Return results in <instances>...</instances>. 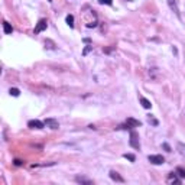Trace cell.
I'll return each instance as SVG.
<instances>
[{
    "label": "cell",
    "instance_id": "obj_13",
    "mask_svg": "<svg viewBox=\"0 0 185 185\" xmlns=\"http://www.w3.org/2000/svg\"><path fill=\"white\" fill-rule=\"evenodd\" d=\"M65 20H67V25L69 28H74V16H72V15H68V16L65 17Z\"/></svg>",
    "mask_w": 185,
    "mask_h": 185
},
{
    "label": "cell",
    "instance_id": "obj_15",
    "mask_svg": "<svg viewBox=\"0 0 185 185\" xmlns=\"http://www.w3.org/2000/svg\"><path fill=\"white\" fill-rule=\"evenodd\" d=\"M148 121H149V123H152L153 126H158V124H159V121H158L156 119L153 117L152 114H149V116H148Z\"/></svg>",
    "mask_w": 185,
    "mask_h": 185
},
{
    "label": "cell",
    "instance_id": "obj_17",
    "mask_svg": "<svg viewBox=\"0 0 185 185\" xmlns=\"http://www.w3.org/2000/svg\"><path fill=\"white\" fill-rule=\"evenodd\" d=\"M45 46H46L48 49H55V44H54L52 41H49V39L45 41Z\"/></svg>",
    "mask_w": 185,
    "mask_h": 185
},
{
    "label": "cell",
    "instance_id": "obj_9",
    "mask_svg": "<svg viewBox=\"0 0 185 185\" xmlns=\"http://www.w3.org/2000/svg\"><path fill=\"white\" fill-rule=\"evenodd\" d=\"M126 123H127V127H139V126H140V121H139V120H135V119H132V117L127 119Z\"/></svg>",
    "mask_w": 185,
    "mask_h": 185
},
{
    "label": "cell",
    "instance_id": "obj_2",
    "mask_svg": "<svg viewBox=\"0 0 185 185\" xmlns=\"http://www.w3.org/2000/svg\"><path fill=\"white\" fill-rule=\"evenodd\" d=\"M130 146L133 149H140V143H139V135L136 132L130 133Z\"/></svg>",
    "mask_w": 185,
    "mask_h": 185
},
{
    "label": "cell",
    "instance_id": "obj_3",
    "mask_svg": "<svg viewBox=\"0 0 185 185\" xmlns=\"http://www.w3.org/2000/svg\"><path fill=\"white\" fill-rule=\"evenodd\" d=\"M48 28V22H46V19H41L38 23H36V28H35V34H39V32H42V31H45Z\"/></svg>",
    "mask_w": 185,
    "mask_h": 185
},
{
    "label": "cell",
    "instance_id": "obj_5",
    "mask_svg": "<svg viewBox=\"0 0 185 185\" xmlns=\"http://www.w3.org/2000/svg\"><path fill=\"white\" fill-rule=\"evenodd\" d=\"M44 126H45V123L41 120H29V123H28V127H31V129H42Z\"/></svg>",
    "mask_w": 185,
    "mask_h": 185
},
{
    "label": "cell",
    "instance_id": "obj_21",
    "mask_svg": "<svg viewBox=\"0 0 185 185\" xmlns=\"http://www.w3.org/2000/svg\"><path fill=\"white\" fill-rule=\"evenodd\" d=\"M162 148H164L166 152H171V146H169L168 143H162Z\"/></svg>",
    "mask_w": 185,
    "mask_h": 185
},
{
    "label": "cell",
    "instance_id": "obj_20",
    "mask_svg": "<svg viewBox=\"0 0 185 185\" xmlns=\"http://www.w3.org/2000/svg\"><path fill=\"white\" fill-rule=\"evenodd\" d=\"M99 3H100V4H111L113 0H99Z\"/></svg>",
    "mask_w": 185,
    "mask_h": 185
},
{
    "label": "cell",
    "instance_id": "obj_19",
    "mask_svg": "<svg viewBox=\"0 0 185 185\" xmlns=\"http://www.w3.org/2000/svg\"><path fill=\"white\" fill-rule=\"evenodd\" d=\"M9 93H10V96H13V97H17V96L20 94V91H19L17 88H10Z\"/></svg>",
    "mask_w": 185,
    "mask_h": 185
},
{
    "label": "cell",
    "instance_id": "obj_16",
    "mask_svg": "<svg viewBox=\"0 0 185 185\" xmlns=\"http://www.w3.org/2000/svg\"><path fill=\"white\" fill-rule=\"evenodd\" d=\"M123 158L129 159L130 162H135V161H136V156H135V155H132V153H124V155H123Z\"/></svg>",
    "mask_w": 185,
    "mask_h": 185
},
{
    "label": "cell",
    "instance_id": "obj_14",
    "mask_svg": "<svg viewBox=\"0 0 185 185\" xmlns=\"http://www.w3.org/2000/svg\"><path fill=\"white\" fill-rule=\"evenodd\" d=\"M176 149H178V152H179L181 155L185 156V143H181V142H179V143L176 145Z\"/></svg>",
    "mask_w": 185,
    "mask_h": 185
},
{
    "label": "cell",
    "instance_id": "obj_10",
    "mask_svg": "<svg viewBox=\"0 0 185 185\" xmlns=\"http://www.w3.org/2000/svg\"><path fill=\"white\" fill-rule=\"evenodd\" d=\"M166 182H168V184H179V179H178L176 174H174V172H172V174H169Z\"/></svg>",
    "mask_w": 185,
    "mask_h": 185
},
{
    "label": "cell",
    "instance_id": "obj_18",
    "mask_svg": "<svg viewBox=\"0 0 185 185\" xmlns=\"http://www.w3.org/2000/svg\"><path fill=\"white\" fill-rule=\"evenodd\" d=\"M176 175H179L181 178H185V169L178 166V168H176Z\"/></svg>",
    "mask_w": 185,
    "mask_h": 185
},
{
    "label": "cell",
    "instance_id": "obj_6",
    "mask_svg": "<svg viewBox=\"0 0 185 185\" xmlns=\"http://www.w3.org/2000/svg\"><path fill=\"white\" fill-rule=\"evenodd\" d=\"M166 3H168L169 9L176 15V16L179 17V9H178V4H176V0H166Z\"/></svg>",
    "mask_w": 185,
    "mask_h": 185
},
{
    "label": "cell",
    "instance_id": "obj_11",
    "mask_svg": "<svg viewBox=\"0 0 185 185\" xmlns=\"http://www.w3.org/2000/svg\"><path fill=\"white\" fill-rule=\"evenodd\" d=\"M3 31H4V34H12L13 32V28L10 26V23H7V22H3Z\"/></svg>",
    "mask_w": 185,
    "mask_h": 185
},
{
    "label": "cell",
    "instance_id": "obj_7",
    "mask_svg": "<svg viewBox=\"0 0 185 185\" xmlns=\"http://www.w3.org/2000/svg\"><path fill=\"white\" fill-rule=\"evenodd\" d=\"M110 178H111L113 181H116V182H120V184H123V182H124V178H123V176H120V174L116 172V171H110Z\"/></svg>",
    "mask_w": 185,
    "mask_h": 185
},
{
    "label": "cell",
    "instance_id": "obj_8",
    "mask_svg": "<svg viewBox=\"0 0 185 185\" xmlns=\"http://www.w3.org/2000/svg\"><path fill=\"white\" fill-rule=\"evenodd\" d=\"M75 181L78 182V184H85V185H91L93 184V181L91 179H88V178H85V176H75Z\"/></svg>",
    "mask_w": 185,
    "mask_h": 185
},
{
    "label": "cell",
    "instance_id": "obj_1",
    "mask_svg": "<svg viewBox=\"0 0 185 185\" xmlns=\"http://www.w3.org/2000/svg\"><path fill=\"white\" fill-rule=\"evenodd\" d=\"M149 162L153 164V165H162L164 162H165V159H164V156L162 155H149Z\"/></svg>",
    "mask_w": 185,
    "mask_h": 185
},
{
    "label": "cell",
    "instance_id": "obj_12",
    "mask_svg": "<svg viewBox=\"0 0 185 185\" xmlns=\"http://www.w3.org/2000/svg\"><path fill=\"white\" fill-rule=\"evenodd\" d=\"M140 103H142V107H143V109H151V107H152L151 101L148 100V99H145V97H142V99H140Z\"/></svg>",
    "mask_w": 185,
    "mask_h": 185
},
{
    "label": "cell",
    "instance_id": "obj_23",
    "mask_svg": "<svg viewBox=\"0 0 185 185\" xmlns=\"http://www.w3.org/2000/svg\"><path fill=\"white\" fill-rule=\"evenodd\" d=\"M15 165H22V161H19V159H16V161H15Z\"/></svg>",
    "mask_w": 185,
    "mask_h": 185
},
{
    "label": "cell",
    "instance_id": "obj_22",
    "mask_svg": "<svg viewBox=\"0 0 185 185\" xmlns=\"http://www.w3.org/2000/svg\"><path fill=\"white\" fill-rule=\"evenodd\" d=\"M91 49H93V46H91V45H88V46H87V48L84 49V52H83V55H87V54H88V52H90Z\"/></svg>",
    "mask_w": 185,
    "mask_h": 185
},
{
    "label": "cell",
    "instance_id": "obj_4",
    "mask_svg": "<svg viewBox=\"0 0 185 185\" xmlns=\"http://www.w3.org/2000/svg\"><path fill=\"white\" fill-rule=\"evenodd\" d=\"M44 123H45V126H48L52 130H56V129L59 127V123H58V120H55V119H46Z\"/></svg>",
    "mask_w": 185,
    "mask_h": 185
}]
</instances>
